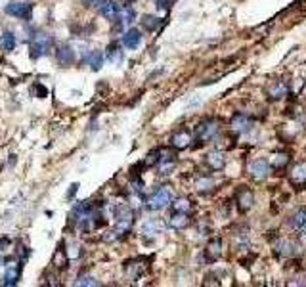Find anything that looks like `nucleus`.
Listing matches in <instances>:
<instances>
[{
	"label": "nucleus",
	"mask_w": 306,
	"mask_h": 287,
	"mask_svg": "<svg viewBox=\"0 0 306 287\" xmlns=\"http://www.w3.org/2000/svg\"><path fill=\"white\" fill-rule=\"evenodd\" d=\"M174 199V193H172V188L170 186H161L153 191L147 199H145V209L151 211V213H157V211H163L167 209Z\"/></svg>",
	"instance_id": "1"
},
{
	"label": "nucleus",
	"mask_w": 306,
	"mask_h": 287,
	"mask_svg": "<svg viewBox=\"0 0 306 287\" xmlns=\"http://www.w3.org/2000/svg\"><path fill=\"white\" fill-rule=\"evenodd\" d=\"M29 48H31L33 60H40L42 56L50 54V50H52V36L46 35V33H34Z\"/></svg>",
	"instance_id": "2"
},
{
	"label": "nucleus",
	"mask_w": 306,
	"mask_h": 287,
	"mask_svg": "<svg viewBox=\"0 0 306 287\" xmlns=\"http://www.w3.org/2000/svg\"><path fill=\"white\" fill-rule=\"evenodd\" d=\"M218 130H220L218 123L214 119H209V121L201 123L199 127L195 128V136H197L199 142H209V140H212L218 134Z\"/></svg>",
	"instance_id": "3"
},
{
	"label": "nucleus",
	"mask_w": 306,
	"mask_h": 287,
	"mask_svg": "<svg viewBox=\"0 0 306 287\" xmlns=\"http://www.w3.org/2000/svg\"><path fill=\"white\" fill-rule=\"evenodd\" d=\"M270 171H272V167H270V163H268L266 159L251 161V163H249V169H247L249 176H251L253 180H257V182L264 180L266 176L270 175Z\"/></svg>",
	"instance_id": "4"
},
{
	"label": "nucleus",
	"mask_w": 306,
	"mask_h": 287,
	"mask_svg": "<svg viewBox=\"0 0 306 287\" xmlns=\"http://www.w3.org/2000/svg\"><path fill=\"white\" fill-rule=\"evenodd\" d=\"M6 14L17 19H31L33 16V4L31 2H12L6 6Z\"/></svg>",
	"instance_id": "5"
},
{
	"label": "nucleus",
	"mask_w": 306,
	"mask_h": 287,
	"mask_svg": "<svg viewBox=\"0 0 306 287\" xmlns=\"http://www.w3.org/2000/svg\"><path fill=\"white\" fill-rule=\"evenodd\" d=\"M192 144V132L188 128H180L170 136V145L174 149H186Z\"/></svg>",
	"instance_id": "6"
},
{
	"label": "nucleus",
	"mask_w": 306,
	"mask_h": 287,
	"mask_svg": "<svg viewBox=\"0 0 306 287\" xmlns=\"http://www.w3.org/2000/svg\"><path fill=\"white\" fill-rule=\"evenodd\" d=\"M236 201H238V209H239L241 213H247L249 209L255 205V195H253V191L249 190V188H245V186H243L241 190L238 191Z\"/></svg>",
	"instance_id": "7"
},
{
	"label": "nucleus",
	"mask_w": 306,
	"mask_h": 287,
	"mask_svg": "<svg viewBox=\"0 0 306 287\" xmlns=\"http://www.w3.org/2000/svg\"><path fill=\"white\" fill-rule=\"evenodd\" d=\"M205 165L209 167L210 171H222L226 165V157L222 151H209L205 155Z\"/></svg>",
	"instance_id": "8"
},
{
	"label": "nucleus",
	"mask_w": 306,
	"mask_h": 287,
	"mask_svg": "<svg viewBox=\"0 0 306 287\" xmlns=\"http://www.w3.org/2000/svg\"><path fill=\"white\" fill-rule=\"evenodd\" d=\"M19 278H21V264H16V262H14V264H8V266H6V272H4L2 284L12 287L19 282Z\"/></svg>",
	"instance_id": "9"
},
{
	"label": "nucleus",
	"mask_w": 306,
	"mask_h": 287,
	"mask_svg": "<svg viewBox=\"0 0 306 287\" xmlns=\"http://www.w3.org/2000/svg\"><path fill=\"white\" fill-rule=\"evenodd\" d=\"M56 60L62 67H69V65L75 62V52L71 50V46L62 44V46L56 50Z\"/></svg>",
	"instance_id": "10"
},
{
	"label": "nucleus",
	"mask_w": 306,
	"mask_h": 287,
	"mask_svg": "<svg viewBox=\"0 0 306 287\" xmlns=\"http://www.w3.org/2000/svg\"><path fill=\"white\" fill-rule=\"evenodd\" d=\"M163 230H165V224L159 220V218H151L142 226V236L144 238H155L159 236Z\"/></svg>",
	"instance_id": "11"
},
{
	"label": "nucleus",
	"mask_w": 306,
	"mask_h": 287,
	"mask_svg": "<svg viewBox=\"0 0 306 287\" xmlns=\"http://www.w3.org/2000/svg\"><path fill=\"white\" fill-rule=\"evenodd\" d=\"M100 10V14L105 17V19H109V21H115L117 16H119V12H121V8H119V4L117 2H113V0H103L102 2V6L98 8Z\"/></svg>",
	"instance_id": "12"
},
{
	"label": "nucleus",
	"mask_w": 306,
	"mask_h": 287,
	"mask_svg": "<svg viewBox=\"0 0 306 287\" xmlns=\"http://www.w3.org/2000/svg\"><path fill=\"white\" fill-rule=\"evenodd\" d=\"M142 42V33L138 29H129V31L123 35V46L127 50H136Z\"/></svg>",
	"instance_id": "13"
},
{
	"label": "nucleus",
	"mask_w": 306,
	"mask_h": 287,
	"mask_svg": "<svg viewBox=\"0 0 306 287\" xmlns=\"http://www.w3.org/2000/svg\"><path fill=\"white\" fill-rule=\"evenodd\" d=\"M190 222H192V220H190V215H188V213H178V211L172 213V216H170V220H169L172 230H186V228L190 226Z\"/></svg>",
	"instance_id": "14"
},
{
	"label": "nucleus",
	"mask_w": 306,
	"mask_h": 287,
	"mask_svg": "<svg viewBox=\"0 0 306 287\" xmlns=\"http://www.w3.org/2000/svg\"><path fill=\"white\" fill-rule=\"evenodd\" d=\"M205 255L209 260H218L222 256V239L214 238L207 243V249H205Z\"/></svg>",
	"instance_id": "15"
},
{
	"label": "nucleus",
	"mask_w": 306,
	"mask_h": 287,
	"mask_svg": "<svg viewBox=\"0 0 306 287\" xmlns=\"http://www.w3.org/2000/svg\"><path fill=\"white\" fill-rule=\"evenodd\" d=\"M144 270H145V264L140 258H138V260H129V262H125V272L129 274L132 280H138Z\"/></svg>",
	"instance_id": "16"
},
{
	"label": "nucleus",
	"mask_w": 306,
	"mask_h": 287,
	"mask_svg": "<svg viewBox=\"0 0 306 287\" xmlns=\"http://www.w3.org/2000/svg\"><path fill=\"white\" fill-rule=\"evenodd\" d=\"M52 264L58 268V270H65L67 264H69V256H67V251L64 249V245H60L54 253V258H52Z\"/></svg>",
	"instance_id": "17"
},
{
	"label": "nucleus",
	"mask_w": 306,
	"mask_h": 287,
	"mask_svg": "<svg viewBox=\"0 0 306 287\" xmlns=\"http://www.w3.org/2000/svg\"><path fill=\"white\" fill-rule=\"evenodd\" d=\"M232 127H234L236 132L243 134V132L251 130V127H253V121H251L249 117H245V115H236V117L232 119Z\"/></svg>",
	"instance_id": "18"
},
{
	"label": "nucleus",
	"mask_w": 306,
	"mask_h": 287,
	"mask_svg": "<svg viewBox=\"0 0 306 287\" xmlns=\"http://www.w3.org/2000/svg\"><path fill=\"white\" fill-rule=\"evenodd\" d=\"M275 253L279 256H285V258H291V256L297 255V245L291 243V241H279L275 245Z\"/></svg>",
	"instance_id": "19"
},
{
	"label": "nucleus",
	"mask_w": 306,
	"mask_h": 287,
	"mask_svg": "<svg viewBox=\"0 0 306 287\" xmlns=\"http://www.w3.org/2000/svg\"><path fill=\"white\" fill-rule=\"evenodd\" d=\"M291 182H293L295 186H305L306 184V163L297 165V167L293 169V173H291Z\"/></svg>",
	"instance_id": "20"
},
{
	"label": "nucleus",
	"mask_w": 306,
	"mask_h": 287,
	"mask_svg": "<svg viewBox=\"0 0 306 287\" xmlns=\"http://www.w3.org/2000/svg\"><path fill=\"white\" fill-rule=\"evenodd\" d=\"M291 228H295V230H303L306 226V209H301V211H297L293 216H291Z\"/></svg>",
	"instance_id": "21"
},
{
	"label": "nucleus",
	"mask_w": 306,
	"mask_h": 287,
	"mask_svg": "<svg viewBox=\"0 0 306 287\" xmlns=\"http://www.w3.org/2000/svg\"><path fill=\"white\" fill-rule=\"evenodd\" d=\"M0 48H2L4 52L16 50V36H14V33L6 31L2 35V38H0Z\"/></svg>",
	"instance_id": "22"
},
{
	"label": "nucleus",
	"mask_w": 306,
	"mask_h": 287,
	"mask_svg": "<svg viewBox=\"0 0 306 287\" xmlns=\"http://www.w3.org/2000/svg\"><path fill=\"white\" fill-rule=\"evenodd\" d=\"M86 62H88L92 71H100V69H102V64H103V54L94 50V52L88 54V60H86Z\"/></svg>",
	"instance_id": "23"
},
{
	"label": "nucleus",
	"mask_w": 306,
	"mask_h": 287,
	"mask_svg": "<svg viewBox=\"0 0 306 287\" xmlns=\"http://www.w3.org/2000/svg\"><path fill=\"white\" fill-rule=\"evenodd\" d=\"M172 209L178 211V213H190V211H192V201H190L188 197L172 199Z\"/></svg>",
	"instance_id": "24"
},
{
	"label": "nucleus",
	"mask_w": 306,
	"mask_h": 287,
	"mask_svg": "<svg viewBox=\"0 0 306 287\" xmlns=\"http://www.w3.org/2000/svg\"><path fill=\"white\" fill-rule=\"evenodd\" d=\"M287 163H289V155L287 153H274L270 157V167H274V169H285Z\"/></svg>",
	"instance_id": "25"
},
{
	"label": "nucleus",
	"mask_w": 306,
	"mask_h": 287,
	"mask_svg": "<svg viewBox=\"0 0 306 287\" xmlns=\"http://www.w3.org/2000/svg\"><path fill=\"white\" fill-rule=\"evenodd\" d=\"M107 60L111 64H119L123 60V50L117 46V44H109L107 46Z\"/></svg>",
	"instance_id": "26"
},
{
	"label": "nucleus",
	"mask_w": 306,
	"mask_h": 287,
	"mask_svg": "<svg viewBox=\"0 0 306 287\" xmlns=\"http://www.w3.org/2000/svg\"><path fill=\"white\" fill-rule=\"evenodd\" d=\"M161 25V19L155 16H144L142 17V27L145 31H155L157 27Z\"/></svg>",
	"instance_id": "27"
},
{
	"label": "nucleus",
	"mask_w": 306,
	"mask_h": 287,
	"mask_svg": "<svg viewBox=\"0 0 306 287\" xmlns=\"http://www.w3.org/2000/svg\"><path fill=\"white\" fill-rule=\"evenodd\" d=\"M159 161H161V149H153L144 159V167H155V165H159Z\"/></svg>",
	"instance_id": "28"
},
{
	"label": "nucleus",
	"mask_w": 306,
	"mask_h": 287,
	"mask_svg": "<svg viewBox=\"0 0 306 287\" xmlns=\"http://www.w3.org/2000/svg\"><path fill=\"white\" fill-rule=\"evenodd\" d=\"M214 186V180L209 178V176H201V178H197V182H195V188L199 191H205V190H210Z\"/></svg>",
	"instance_id": "29"
},
{
	"label": "nucleus",
	"mask_w": 306,
	"mask_h": 287,
	"mask_svg": "<svg viewBox=\"0 0 306 287\" xmlns=\"http://www.w3.org/2000/svg\"><path fill=\"white\" fill-rule=\"evenodd\" d=\"M75 286L94 287V286H100V282H98L96 278H92V276H79V278H77V282H75Z\"/></svg>",
	"instance_id": "30"
},
{
	"label": "nucleus",
	"mask_w": 306,
	"mask_h": 287,
	"mask_svg": "<svg viewBox=\"0 0 306 287\" xmlns=\"http://www.w3.org/2000/svg\"><path fill=\"white\" fill-rule=\"evenodd\" d=\"M285 92H287V90H285V86H283V84H279V86H275V88H272V90H270L272 100H279V98H283V96H285Z\"/></svg>",
	"instance_id": "31"
},
{
	"label": "nucleus",
	"mask_w": 306,
	"mask_h": 287,
	"mask_svg": "<svg viewBox=\"0 0 306 287\" xmlns=\"http://www.w3.org/2000/svg\"><path fill=\"white\" fill-rule=\"evenodd\" d=\"M102 2H103V0H82V4L88 6V8H100Z\"/></svg>",
	"instance_id": "32"
},
{
	"label": "nucleus",
	"mask_w": 306,
	"mask_h": 287,
	"mask_svg": "<svg viewBox=\"0 0 306 287\" xmlns=\"http://www.w3.org/2000/svg\"><path fill=\"white\" fill-rule=\"evenodd\" d=\"M157 8L159 10H167L169 8V0H157Z\"/></svg>",
	"instance_id": "33"
},
{
	"label": "nucleus",
	"mask_w": 306,
	"mask_h": 287,
	"mask_svg": "<svg viewBox=\"0 0 306 287\" xmlns=\"http://www.w3.org/2000/svg\"><path fill=\"white\" fill-rule=\"evenodd\" d=\"M301 241H303V243H306V226L303 228V230H301Z\"/></svg>",
	"instance_id": "34"
}]
</instances>
